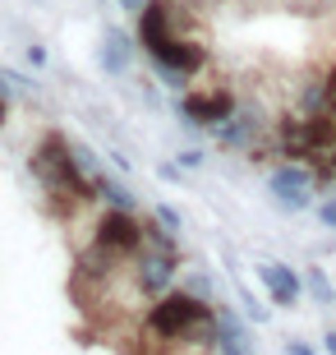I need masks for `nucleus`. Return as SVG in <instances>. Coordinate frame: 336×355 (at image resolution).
<instances>
[{"label":"nucleus","mask_w":336,"mask_h":355,"mask_svg":"<svg viewBox=\"0 0 336 355\" xmlns=\"http://www.w3.org/2000/svg\"><path fill=\"white\" fill-rule=\"evenodd\" d=\"M157 217H161V222H166L170 231L180 236V212H175V208H166V203H161V208H157Z\"/></svg>","instance_id":"obj_16"},{"label":"nucleus","mask_w":336,"mask_h":355,"mask_svg":"<svg viewBox=\"0 0 336 355\" xmlns=\"http://www.w3.org/2000/svg\"><path fill=\"white\" fill-rule=\"evenodd\" d=\"M323 79H327V106H332V111H336V65H332V69H327Z\"/></svg>","instance_id":"obj_18"},{"label":"nucleus","mask_w":336,"mask_h":355,"mask_svg":"<svg viewBox=\"0 0 336 355\" xmlns=\"http://www.w3.org/2000/svg\"><path fill=\"white\" fill-rule=\"evenodd\" d=\"M152 65H157V69H175L180 79H194L198 69H207V51L198 46L194 37H189V33H180V37L170 42V46H166L161 55H157Z\"/></svg>","instance_id":"obj_8"},{"label":"nucleus","mask_w":336,"mask_h":355,"mask_svg":"<svg viewBox=\"0 0 336 355\" xmlns=\"http://www.w3.org/2000/svg\"><path fill=\"white\" fill-rule=\"evenodd\" d=\"M240 111V102H235L231 88H198V92H184L180 97V116L189 120V125H217V120L235 116Z\"/></svg>","instance_id":"obj_7"},{"label":"nucleus","mask_w":336,"mask_h":355,"mask_svg":"<svg viewBox=\"0 0 336 355\" xmlns=\"http://www.w3.org/2000/svg\"><path fill=\"white\" fill-rule=\"evenodd\" d=\"M313 184H318V175H313L309 162H299V157H285L281 166H272L267 175V189L272 198H276V208L285 212H304L313 203Z\"/></svg>","instance_id":"obj_4"},{"label":"nucleus","mask_w":336,"mask_h":355,"mask_svg":"<svg viewBox=\"0 0 336 355\" xmlns=\"http://www.w3.org/2000/svg\"><path fill=\"white\" fill-rule=\"evenodd\" d=\"M28 166H33V175L42 180L55 217H74L78 208H88L92 198H97V184H92V175L78 166L74 144H69L65 134H46V139L33 148Z\"/></svg>","instance_id":"obj_1"},{"label":"nucleus","mask_w":336,"mask_h":355,"mask_svg":"<svg viewBox=\"0 0 336 355\" xmlns=\"http://www.w3.org/2000/svg\"><path fill=\"white\" fill-rule=\"evenodd\" d=\"M217 300H203L194 291H166V295H157L152 309L143 314V332L152 337V342H189L198 351L207 346H217L212 337V323H217Z\"/></svg>","instance_id":"obj_2"},{"label":"nucleus","mask_w":336,"mask_h":355,"mask_svg":"<svg viewBox=\"0 0 336 355\" xmlns=\"http://www.w3.org/2000/svg\"><path fill=\"white\" fill-rule=\"evenodd\" d=\"M309 291H313V295H318V300H332V282H327V277L323 272H318V268H313V272H309Z\"/></svg>","instance_id":"obj_13"},{"label":"nucleus","mask_w":336,"mask_h":355,"mask_svg":"<svg viewBox=\"0 0 336 355\" xmlns=\"http://www.w3.org/2000/svg\"><path fill=\"white\" fill-rule=\"evenodd\" d=\"M5 111H10V102H5V79H0V120H5Z\"/></svg>","instance_id":"obj_23"},{"label":"nucleus","mask_w":336,"mask_h":355,"mask_svg":"<svg viewBox=\"0 0 336 355\" xmlns=\"http://www.w3.org/2000/svg\"><path fill=\"white\" fill-rule=\"evenodd\" d=\"M212 337H217V351L221 355H249L245 351V328L235 323V314L217 300V323H212Z\"/></svg>","instance_id":"obj_10"},{"label":"nucleus","mask_w":336,"mask_h":355,"mask_svg":"<svg viewBox=\"0 0 336 355\" xmlns=\"http://www.w3.org/2000/svg\"><path fill=\"white\" fill-rule=\"evenodd\" d=\"M184 28H189V14H180L175 0H152V5L139 14V46L157 60V55L184 33Z\"/></svg>","instance_id":"obj_3"},{"label":"nucleus","mask_w":336,"mask_h":355,"mask_svg":"<svg viewBox=\"0 0 336 355\" xmlns=\"http://www.w3.org/2000/svg\"><path fill=\"white\" fill-rule=\"evenodd\" d=\"M130 55H134L130 37H125L120 28H106V42H102V65H106V74H125V69H130Z\"/></svg>","instance_id":"obj_11"},{"label":"nucleus","mask_w":336,"mask_h":355,"mask_svg":"<svg viewBox=\"0 0 336 355\" xmlns=\"http://www.w3.org/2000/svg\"><path fill=\"white\" fill-rule=\"evenodd\" d=\"M28 65H46V51L42 46H28Z\"/></svg>","instance_id":"obj_21"},{"label":"nucleus","mask_w":336,"mask_h":355,"mask_svg":"<svg viewBox=\"0 0 336 355\" xmlns=\"http://www.w3.org/2000/svg\"><path fill=\"white\" fill-rule=\"evenodd\" d=\"M92 240H97L102 250H111L116 259H125V263H130L134 254L143 250V222H139V212H130V208H106L102 217H97V226H92Z\"/></svg>","instance_id":"obj_5"},{"label":"nucleus","mask_w":336,"mask_h":355,"mask_svg":"<svg viewBox=\"0 0 336 355\" xmlns=\"http://www.w3.org/2000/svg\"><path fill=\"white\" fill-rule=\"evenodd\" d=\"M92 184H97V198H102L106 208H130V212L139 208V203H134V194H130V189H125L120 180H111V175L97 171V175H92Z\"/></svg>","instance_id":"obj_12"},{"label":"nucleus","mask_w":336,"mask_h":355,"mask_svg":"<svg viewBox=\"0 0 336 355\" xmlns=\"http://www.w3.org/2000/svg\"><path fill=\"white\" fill-rule=\"evenodd\" d=\"M323 346H327V355H336V332H327V342H323Z\"/></svg>","instance_id":"obj_24"},{"label":"nucleus","mask_w":336,"mask_h":355,"mask_svg":"<svg viewBox=\"0 0 336 355\" xmlns=\"http://www.w3.org/2000/svg\"><path fill=\"white\" fill-rule=\"evenodd\" d=\"M258 277H263V286H267L272 304H281V309L299 304V295H304L299 272H295V268H285V263H258Z\"/></svg>","instance_id":"obj_9"},{"label":"nucleus","mask_w":336,"mask_h":355,"mask_svg":"<svg viewBox=\"0 0 336 355\" xmlns=\"http://www.w3.org/2000/svg\"><path fill=\"white\" fill-rule=\"evenodd\" d=\"M318 222H323L327 231H336V194H332V198H323V203H318Z\"/></svg>","instance_id":"obj_14"},{"label":"nucleus","mask_w":336,"mask_h":355,"mask_svg":"<svg viewBox=\"0 0 336 355\" xmlns=\"http://www.w3.org/2000/svg\"><path fill=\"white\" fill-rule=\"evenodd\" d=\"M180 166H203V153H194V148H189V153H180Z\"/></svg>","instance_id":"obj_20"},{"label":"nucleus","mask_w":336,"mask_h":355,"mask_svg":"<svg viewBox=\"0 0 336 355\" xmlns=\"http://www.w3.org/2000/svg\"><path fill=\"white\" fill-rule=\"evenodd\" d=\"M285 355H313V351L304 342H285Z\"/></svg>","instance_id":"obj_22"},{"label":"nucleus","mask_w":336,"mask_h":355,"mask_svg":"<svg viewBox=\"0 0 336 355\" xmlns=\"http://www.w3.org/2000/svg\"><path fill=\"white\" fill-rule=\"evenodd\" d=\"M148 5H152V0H120V10H130V14H143Z\"/></svg>","instance_id":"obj_19"},{"label":"nucleus","mask_w":336,"mask_h":355,"mask_svg":"<svg viewBox=\"0 0 336 355\" xmlns=\"http://www.w3.org/2000/svg\"><path fill=\"white\" fill-rule=\"evenodd\" d=\"M74 157H78V166H83L88 175H97V162H92V153H88L83 144H74Z\"/></svg>","instance_id":"obj_15"},{"label":"nucleus","mask_w":336,"mask_h":355,"mask_svg":"<svg viewBox=\"0 0 336 355\" xmlns=\"http://www.w3.org/2000/svg\"><path fill=\"white\" fill-rule=\"evenodd\" d=\"M130 268H134V291H139V295H148V300H157V295H166V291L175 286V272H180V254L143 245V250L130 259Z\"/></svg>","instance_id":"obj_6"},{"label":"nucleus","mask_w":336,"mask_h":355,"mask_svg":"<svg viewBox=\"0 0 336 355\" xmlns=\"http://www.w3.org/2000/svg\"><path fill=\"white\" fill-rule=\"evenodd\" d=\"M189 291H194V295H203V300H212V286H207V277H189Z\"/></svg>","instance_id":"obj_17"}]
</instances>
